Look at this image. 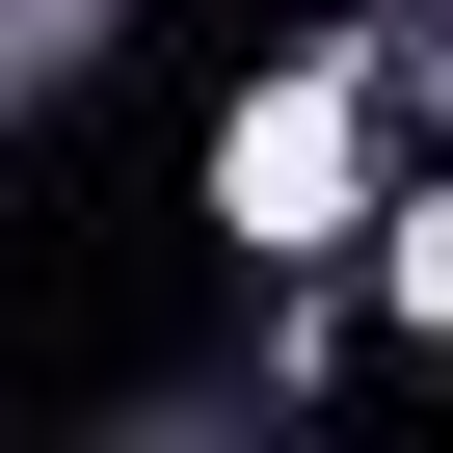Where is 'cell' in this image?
Listing matches in <instances>:
<instances>
[{
  "instance_id": "cell-1",
  "label": "cell",
  "mask_w": 453,
  "mask_h": 453,
  "mask_svg": "<svg viewBox=\"0 0 453 453\" xmlns=\"http://www.w3.org/2000/svg\"><path fill=\"white\" fill-rule=\"evenodd\" d=\"M213 187H241V241H320V213H347V107H320V81L241 107V160H213Z\"/></svg>"
},
{
  "instance_id": "cell-2",
  "label": "cell",
  "mask_w": 453,
  "mask_h": 453,
  "mask_svg": "<svg viewBox=\"0 0 453 453\" xmlns=\"http://www.w3.org/2000/svg\"><path fill=\"white\" fill-rule=\"evenodd\" d=\"M400 294H426V320H453V213H426V241H400Z\"/></svg>"
}]
</instances>
